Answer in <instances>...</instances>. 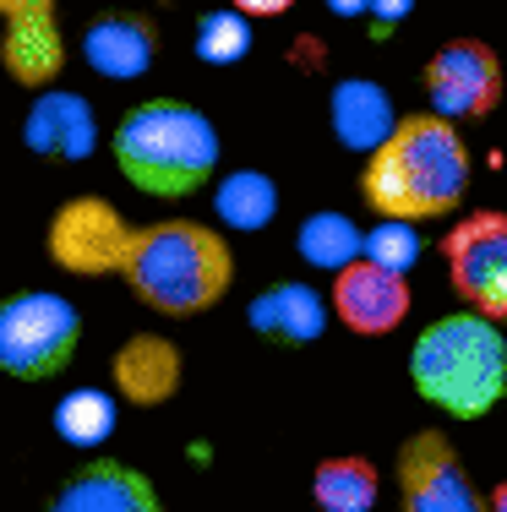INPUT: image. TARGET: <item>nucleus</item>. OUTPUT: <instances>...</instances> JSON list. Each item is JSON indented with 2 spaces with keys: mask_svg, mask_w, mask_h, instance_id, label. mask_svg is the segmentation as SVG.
<instances>
[{
  "mask_svg": "<svg viewBox=\"0 0 507 512\" xmlns=\"http://www.w3.org/2000/svg\"><path fill=\"white\" fill-rule=\"evenodd\" d=\"M115 393L126 404H142V409H164L169 398L180 393V349L169 344L164 333H137L115 349Z\"/></svg>",
  "mask_w": 507,
  "mask_h": 512,
  "instance_id": "obj_14",
  "label": "nucleus"
},
{
  "mask_svg": "<svg viewBox=\"0 0 507 512\" xmlns=\"http://www.w3.org/2000/svg\"><path fill=\"white\" fill-rule=\"evenodd\" d=\"M22 142L28 153L50 158V164H82L99 148V126H93V109L82 93L66 88H39L28 120H22Z\"/></svg>",
  "mask_w": 507,
  "mask_h": 512,
  "instance_id": "obj_12",
  "label": "nucleus"
},
{
  "mask_svg": "<svg viewBox=\"0 0 507 512\" xmlns=\"http://www.w3.org/2000/svg\"><path fill=\"white\" fill-rule=\"evenodd\" d=\"M409 382L420 404H431L448 420H486L507 398V338L502 322L480 311H453L420 327L409 349Z\"/></svg>",
  "mask_w": 507,
  "mask_h": 512,
  "instance_id": "obj_2",
  "label": "nucleus"
},
{
  "mask_svg": "<svg viewBox=\"0 0 507 512\" xmlns=\"http://www.w3.org/2000/svg\"><path fill=\"white\" fill-rule=\"evenodd\" d=\"M115 169L148 197H191L213 186L219 175V131L202 109L175 104V99H148L126 109L110 137Z\"/></svg>",
  "mask_w": 507,
  "mask_h": 512,
  "instance_id": "obj_4",
  "label": "nucleus"
},
{
  "mask_svg": "<svg viewBox=\"0 0 507 512\" xmlns=\"http://www.w3.org/2000/svg\"><path fill=\"white\" fill-rule=\"evenodd\" d=\"M115 420H120L115 393H99V387H77L55 404V431L71 447H104L115 436Z\"/></svg>",
  "mask_w": 507,
  "mask_h": 512,
  "instance_id": "obj_19",
  "label": "nucleus"
},
{
  "mask_svg": "<svg viewBox=\"0 0 507 512\" xmlns=\"http://www.w3.org/2000/svg\"><path fill=\"white\" fill-rule=\"evenodd\" d=\"M246 316H251V327H257L262 338H279V344H311V338L322 333V322H328L317 289H306V284L262 289V295L246 306Z\"/></svg>",
  "mask_w": 507,
  "mask_h": 512,
  "instance_id": "obj_17",
  "label": "nucleus"
},
{
  "mask_svg": "<svg viewBox=\"0 0 507 512\" xmlns=\"http://www.w3.org/2000/svg\"><path fill=\"white\" fill-rule=\"evenodd\" d=\"M382 496V474L377 463L355 458V453H338L322 458L317 474H311V502L322 512H371Z\"/></svg>",
  "mask_w": 507,
  "mask_h": 512,
  "instance_id": "obj_18",
  "label": "nucleus"
},
{
  "mask_svg": "<svg viewBox=\"0 0 507 512\" xmlns=\"http://www.w3.org/2000/svg\"><path fill=\"white\" fill-rule=\"evenodd\" d=\"M300 256H306L311 267H322V273H338V267H349L355 256H366V235L355 229V218L344 213H311L306 224H300Z\"/></svg>",
  "mask_w": 507,
  "mask_h": 512,
  "instance_id": "obj_21",
  "label": "nucleus"
},
{
  "mask_svg": "<svg viewBox=\"0 0 507 512\" xmlns=\"http://www.w3.org/2000/svg\"><path fill=\"white\" fill-rule=\"evenodd\" d=\"M328 311L360 338L398 333L404 316H409V278L393 273V267H382V262H371V256H355L349 267L333 273Z\"/></svg>",
  "mask_w": 507,
  "mask_h": 512,
  "instance_id": "obj_10",
  "label": "nucleus"
},
{
  "mask_svg": "<svg viewBox=\"0 0 507 512\" xmlns=\"http://www.w3.org/2000/svg\"><path fill=\"white\" fill-rule=\"evenodd\" d=\"M251 50V17L246 11H208L197 28V60L202 66H235Z\"/></svg>",
  "mask_w": 507,
  "mask_h": 512,
  "instance_id": "obj_22",
  "label": "nucleus"
},
{
  "mask_svg": "<svg viewBox=\"0 0 507 512\" xmlns=\"http://www.w3.org/2000/svg\"><path fill=\"white\" fill-rule=\"evenodd\" d=\"M398 507L404 512H491V496L469 480L442 431H415L398 447Z\"/></svg>",
  "mask_w": 507,
  "mask_h": 512,
  "instance_id": "obj_8",
  "label": "nucleus"
},
{
  "mask_svg": "<svg viewBox=\"0 0 507 512\" xmlns=\"http://www.w3.org/2000/svg\"><path fill=\"white\" fill-rule=\"evenodd\" d=\"M328 109H333L338 142L355 148V153H377L382 142L393 137V126H398L388 88H382V82H366V77H344V82H338Z\"/></svg>",
  "mask_w": 507,
  "mask_h": 512,
  "instance_id": "obj_16",
  "label": "nucleus"
},
{
  "mask_svg": "<svg viewBox=\"0 0 507 512\" xmlns=\"http://www.w3.org/2000/svg\"><path fill=\"white\" fill-rule=\"evenodd\" d=\"M44 512H164V502L142 469L120 458H93L50 496Z\"/></svg>",
  "mask_w": 507,
  "mask_h": 512,
  "instance_id": "obj_11",
  "label": "nucleus"
},
{
  "mask_svg": "<svg viewBox=\"0 0 507 512\" xmlns=\"http://www.w3.org/2000/svg\"><path fill=\"white\" fill-rule=\"evenodd\" d=\"M213 207H219V218L229 229H240V235H251V229H262L273 218V207H279V191H273V180L262 175V169H235V175L219 180V191H213Z\"/></svg>",
  "mask_w": 507,
  "mask_h": 512,
  "instance_id": "obj_20",
  "label": "nucleus"
},
{
  "mask_svg": "<svg viewBox=\"0 0 507 512\" xmlns=\"http://www.w3.org/2000/svg\"><path fill=\"white\" fill-rule=\"evenodd\" d=\"M328 11H333V17H366L371 0H328Z\"/></svg>",
  "mask_w": 507,
  "mask_h": 512,
  "instance_id": "obj_27",
  "label": "nucleus"
},
{
  "mask_svg": "<svg viewBox=\"0 0 507 512\" xmlns=\"http://www.w3.org/2000/svg\"><path fill=\"white\" fill-rule=\"evenodd\" d=\"M0 66H6L11 82L22 88H50L66 66V39L55 28V11H39V17H11L0 28Z\"/></svg>",
  "mask_w": 507,
  "mask_h": 512,
  "instance_id": "obj_15",
  "label": "nucleus"
},
{
  "mask_svg": "<svg viewBox=\"0 0 507 512\" xmlns=\"http://www.w3.org/2000/svg\"><path fill=\"white\" fill-rule=\"evenodd\" d=\"M229 6H235V11H246L251 22H262V17H284V11L295 6V0H229Z\"/></svg>",
  "mask_w": 507,
  "mask_h": 512,
  "instance_id": "obj_25",
  "label": "nucleus"
},
{
  "mask_svg": "<svg viewBox=\"0 0 507 512\" xmlns=\"http://www.w3.org/2000/svg\"><path fill=\"white\" fill-rule=\"evenodd\" d=\"M469 175H475V158L458 137V120L426 109V115H404L393 137L377 153H366L360 197L377 218L426 224V218H448L464 202Z\"/></svg>",
  "mask_w": 507,
  "mask_h": 512,
  "instance_id": "obj_1",
  "label": "nucleus"
},
{
  "mask_svg": "<svg viewBox=\"0 0 507 512\" xmlns=\"http://www.w3.org/2000/svg\"><path fill=\"white\" fill-rule=\"evenodd\" d=\"M126 289L159 316H197L219 306L229 278H235V251L219 229L191 224V218H164V224H137L131 251L120 262Z\"/></svg>",
  "mask_w": 507,
  "mask_h": 512,
  "instance_id": "obj_3",
  "label": "nucleus"
},
{
  "mask_svg": "<svg viewBox=\"0 0 507 512\" xmlns=\"http://www.w3.org/2000/svg\"><path fill=\"white\" fill-rule=\"evenodd\" d=\"M366 256H371V262H382V267H393V273H409V267L420 262L415 224H404V218H382V224L366 235Z\"/></svg>",
  "mask_w": 507,
  "mask_h": 512,
  "instance_id": "obj_23",
  "label": "nucleus"
},
{
  "mask_svg": "<svg viewBox=\"0 0 507 512\" xmlns=\"http://www.w3.org/2000/svg\"><path fill=\"white\" fill-rule=\"evenodd\" d=\"M131 235H137V224L120 207H110L104 197H71L55 207L50 229H44V251H50V262L60 273H77V278L115 273L120 278Z\"/></svg>",
  "mask_w": 507,
  "mask_h": 512,
  "instance_id": "obj_6",
  "label": "nucleus"
},
{
  "mask_svg": "<svg viewBox=\"0 0 507 512\" xmlns=\"http://www.w3.org/2000/svg\"><path fill=\"white\" fill-rule=\"evenodd\" d=\"M448 284L469 311L507 322V213H469L442 235Z\"/></svg>",
  "mask_w": 507,
  "mask_h": 512,
  "instance_id": "obj_7",
  "label": "nucleus"
},
{
  "mask_svg": "<svg viewBox=\"0 0 507 512\" xmlns=\"http://www.w3.org/2000/svg\"><path fill=\"white\" fill-rule=\"evenodd\" d=\"M502 60L486 39H448L426 60V99L448 120H480L502 104Z\"/></svg>",
  "mask_w": 507,
  "mask_h": 512,
  "instance_id": "obj_9",
  "label": "nucleus"
},
{
  "mask_svg": "<svg viewBox=\"0 0 507 512\" xmlns=\"http://www.w3.org/2000/svg\"><path fill=\"white\" fill-rule=\"evenodd\" d=\"M39 11H55V0H0V22H11V17H39Z\"/></svg>",
  "mask_w": 507,
  "mask_h": 512,
  "instance_id": "obj_26",
  "label": "nucleus"
},
{
  "mask_svg": "<svg viewBox=\"0 0 507 512\" xmlns=\"http://www.w3.org/2000/svg\"><path fill=\"white\" fill-rule=\"evenodd\" d=\"M409 6H415V0H371V11H366V28L377 33V39H393V28L409 17Z\"/></svg>",
  "mask_w": 507,
  "mask_h": 512,
  "instance_id": "obj_24",
  "label": "nucleus"
},
{
  "mask_svg": "<svg viewBox=\"0 0 507 512\" xmlns=\"http://www.w3.org/2000/svg\"><path fill=\"white\" fill-rule=\"evenodd\" d=\"M82 60L110 82H137V77H148L153 60H159V28H153V17H142V11H110V17L88 22V33H82Z\"/></svg>",
  "mask_w": 507,
  "mask_h": 512,
  "instance_id": "obj_13",
  "label": "nucleus"
},
{
  "mask_svg": "<svg viewBox=\"0 0 507 512\" xmlns=\"http://www.w3.org/2000/svg\"><path fill=\"white\" fill-rule=\"evenodd\" d=\"M491 512H507V474L497 480V491H491Z\"/></svg>",
  "mask_w": 507,
  "mask_h": 512,
  "instance_id": "obj_28",
  "label": "nucleus"
},
{
  "mask_svg": "<svg viewBox=\"0 0 507 512\" xmlns=\"http://www.w3.org/2000/svg\"><path fill=\"white\" fill-rule=\"evenodd\" d=\"M82 344V316L66 295L28 289V295L0 300V376L11 382H50Z\"/></svg>",
  "mask_w": 507,
  "mask_h": 512,
  "instance_id": "obj_5",
  "label": "nucleus"
}]
</instances>
